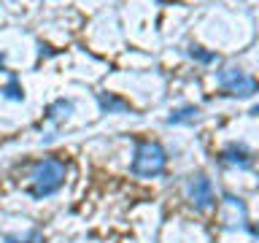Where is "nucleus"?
Returning a JSON list of instances; mask_svg holds the SVG:
<instances>
[{
	"label": "nucleus",
	"mask_w": 259,
	"mask_h": 243,
	"mask_svg": "<svg viewBox=\"0 0 259 243\" xmlns=\"http://www.w3.org/2000/svg\"><path fill=\"white\" fill-rule=\"evenodd\" d=\"M65 173H68V165L57 157H46V159L35 162L30 170V194L35 200L52 197L65 184Z\"/></svg>",
	"instance_id": "nucleus-1"
},
{
	"label": "nucleus",
	"mask_w": 259,
	"mask_h": 243,
	"mask_svg": "<svg viewBox=\"0 0 259 243\" xmlns=\"http://www.w3.org/2000/svg\"><path fill=\"white\" fill-rule=\"evenodd\" d=\"M167 165V151L157 141H138L135 146V159H133V173L138 178H154L159 176Z\"/></svg>",
	"instance_id": "nucleus-2"
},
{
	"label": "nucleus",
	"mask_w": 259,
	"mask_h": 243,
	"mask_svg": "<svg viewBox=\"0 0 259 243\" xmlns=\"http://www.w3.org/2000/svg\"><path fill=\"white\" fill-rule=\"evenodd\" d=\"M216 78H219V84H222L227 92H232V95L246 97V95L256 92V81L251 78L246 70H240V68H224V70H219Z\"/></svg>",
	"instance_id": "nucleus-3"
},
{
	"label": "nucleus",
	"mask_w": 259,
	"mask_h": 243,
	"mask_svg": "<svg viewBox=\"0 0 259 243\" xmlns=\"http://www.w3.org/2000/svg\"><path fill=\"white\" fill-rule=\"evenodd\" d=\"M186 197H189V202L197 211H208V208H213V186H210V178L208 176H192L189 181H186Z\"/></svg>",
	"instance_id": "nucleus-4"
},
{
	"label": "nucleus",
	"mask_w": 259,
	"mask_h": 243,
	"mask_svg": "<svg viewBox=\"0 0 259 243\" xmlns=\"http://www.w3.org/2000/svg\"><path fill=\"white\" fill-rule=\"evenodd\" d=\"M224 162H230V165H238V168H251V154L246 146H240V143H230L224 149Z\"/></svg>",
	"instance_id": "nucleus-5"
},
{
	"label": "nucleus",
	"mask_w": 259,
	"mask_h": 243,
	"mask_svg": "<svg viewBox=\"0 0 259 243\" xmlns=\"http://www.w3.org/2000/svg\"><path fill=\"white\" fill-rule=\"evenodd\" d=\"M97 100H100V108L108 111V113H124V111H130V105L121 100V97H116V95H105L103 92Z\"/></svg>",
	"instance_id": "nucleus-6"
},
{
	"label": "nucleus",
	"mask_w": 259,
	"mask_h": 243,
	"mask_svg": "<svg viewBox=\"0 0 259 243\" xmlns=\"http://www.w3.org/2000/svg\"><path fill=\"white\" fill-rule=\"evenodd\" d=\"M197 108H194V105H186V108H178V111H173V113H170V116H167V122H170V125H181V122H194V119H197Z\"/></svg>",
	"instance_id": "nucleus-7"
},
{
	"label": "nucleus",
	"mask_w": 259,
	"mask_h": 243,
	"mask_svg": "<svg viewBox=\"0 0 259 243\" xmlns=\"http://www.w3.org/2000/svg\"><path fill=\"white\" fill-rule=\"evenodd\" d=\"M73 111V103H68V100H57L52 108H49V119H62V116H68V113Z\"/></svg>",
	"instance_id": "nucleus-8"
},
{
	"label": "nucleus",
	"mask_w": 259,
	"mask_h": 243,
	"mask_svg": "<svg viewBox=\"0 0 259 243\" xmlns=\"http://www.w3.org/2000/svg\"><path fill=\"white\" fill-rule=\"evenodd\" d=\"M6 243H44V232L32 230L30 235H24V238H14V235H8Z\"/></svg>",
	"instance_id": "nucleus-9"
},
{
	"label": "nucleus",
	"mask_w": 259,
	"mask_h": 243,
	"mask_svg": "<svg viewBox=\"0 0 259 243\" xmlns=\"http://www.w3.org/2000/svg\"><path fill=\"white\" fill-rule=\"evenodd\" d=\"M189 54H192V57H197L200 62H210V60H216V54H213V52H202L200 46H192V49H189Z\"/></svg>",
	"instance_id": "nucleus-10"
},
{
	"label": "nucleus",
	"mask_w": 259,
	"mask_h": 243,
	"mask_svg": "<svg viewBox=\"0 0 259 243\" xmlns=\"http://www.w3.org/2000/svg\"><path fill=\"white\" fill-rule=\"evenodd\" d=\"M6 97H11V100H22V89L11 84V87H6Z\"/></svg>",
	"instance_id": "nucleus-11"
},
{
	"label": "nucleus",
	"mask_w": 259,
	"mask_h": 243,
	"mask_svg": "<svg viewBox=\"0 0 259 243\" xmlns=\"http://www.w3.org/2000/svg\"><path fill=\"white\" fill-rule=\"evenodd\" d=\"M251 232H254V235H256V238H259V227H254V230H251Z\"/></svg>",
	"instance_id": "nucleus-12"
}]
</instances>
